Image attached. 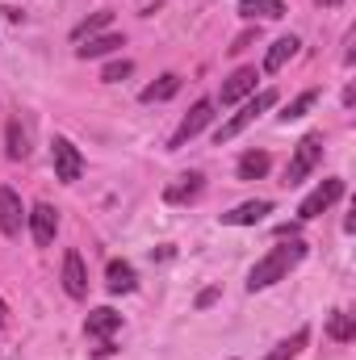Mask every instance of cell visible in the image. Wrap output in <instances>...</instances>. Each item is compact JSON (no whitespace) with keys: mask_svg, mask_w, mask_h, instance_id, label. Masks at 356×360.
I'll return each instance as SVG.
<instances>
[{"mask_svg":"<svg viewBox=\"0 0 356 360\" xmlns=\"http://www.w3.org/2000/svg\"><path fill=\"white\" fill-rule=\"evenodd\" d=\"M177 92H180V76L177 72H164L155 84H147V89L139 92V101H143V105H155V101H172Z\"/></svg>","mask_w":356,"mask_h":360,"instance_id":"9a60e30c","label":"cell"},{"mask_svg":"<svg viewBox=\"0 0 356 360\" xmlns=\"http://www.w3.org/2000/svg\"><path fill=\"white\" fill-rule=\"evenodd\" d=\"M4 155H8V160H25V155H30V139H25V130H21L17 117L4 126Z\"/></svg>","mask_w":356,"mask_h":360,"instance_id":"ffe728a7","label":"cell"},{"mask_svg":"<svg viewBox=\"0 0 356 360\" xmlns=\"http://www.w3.org/2000/svg\"><path fill=\"white\" fill-rule=\"evenodd\" d=\"M306 344H310V327H298V331H293L289 340H281V344H276L265 360H293L302 348H306Z\"/></svg>","mask_w":356,"mask_h":360,"instance_id":"44dd1931","label":"cell"},{"mask_svg":"<svg viewBox=\"0 0 356 360\" xmlns=\"http://www.w3.org/2000/svg\"><path fill=\"white\" fill-rule=\"evenodd\" d=\"M109 21H113L109 13H92L89 21H80V25L72 30V38H76V42H84V38H92V34H101V30H109Z\"/></svg>","mask_w":356,"mask_h":360,"instance_id":"cb8c5ba5","label":"cell"},{"mask_svg":"<svg viewBox=\"0 0 356 360\" xmlns=\"http://www.w3.org/2000/svg\"><path fill=\"white\" fill-rule=\"evenodd\" d=\"M302 260H306V243H302V239H289V243L272 248L265 260H256V269L248 272V289L256 293V289H268V285L285 281V276H289V269H298Z\"/></svg>","mask_w":356,"mask_h":360,"instance_id":"6da1fadb","label":"cell"},{"mask_svg":"<svg viewBox=\"0 0 356 360\" xmlns=\"http://www.w3.org/2000/svg\"><path fill=\"white\" fill-rule=\"evenodd\" d=\"M21 222H25V210H21V197L13 188H0V231L8 239L21 235Z\"/></svg>","mask_w":356,"mask_h":360,"instance_id":"9c48e42d","label":"cell"},{"mask_svg":"<svg viewBox=\"0 0 356 360\" xmlns=\"http://www.w3.org/2000/svg\"><path fill=\"white\" fill-rule=\"evenodd\" d=\"M214 302H218V289H201L197 293V310H210Z\"/></svg>","mask_w":356,"mask_h":360,"instance_id":"4316f807","label":"cell"},{"mask_svg":"<svg viewBox=\"0 0 356 360\" xmlns=\"http://www.w3.org/2000/svg\"><path fill=\"white\" fill-rule=\"evenodd\" d=\"M122 327V314L117 310H109V306H101V310H92L89 319H84V331H89L92 340H101V344H109V335Z\"/></svg>","mask_w":356,"mask_h":360,"instance_id":"8fae6325","label":"cell"},{"mask_svg":"<svg viewBox=\"0 0 356 360\" xmlns=\"http://www.w3.org/2000/svg\"><path fill=\"white\" fill-rule=\"evenodd\" d=\"M319 4H323V8H340L344 0H319Z\"/></svg>","mask_w":356,"mask_h":360,"instance_id":"f1b7e54d","label":"cell"},{"mask_svg":"<svg viewBox=\"0 0 356 360\" xmlns=\"http://www.w3.org/2000/svg\"><path fill=\"white\" fill-rule=\"evenodd\" d=\"M314 101H319V89L298 92V96H293V101L285 105V113H276V117H281V122H298V117H306V109H310Z\"/></svg>","mask_w":356,"mask_h":360,"instance_id":"7402d4cb","label":"cell"},{"mask_svg":"<svg viewBox=\"0 0 356 360\" xmlns=\"http://www.w3.org/2000/svg\"><path fill=\"white\" fill-rule=\"evenodd\" d=\"M265 214H272V201H243L231 214H222V226H256Z\"/></svg>","mask_w":356,"mask_h":360,"instance_id":"4fadbf2b","label":"cell"},{"mask_svg":"<svg viewBox=\"0 0 356 360\" xmlns=\"http://www.w3.org/2000/svg\"><path fill=\"white\" fill-rule=\"evenodd\" d=\"M340 197H344V180H340V176L323 180V184H319V188H314L302 205H298V218H302V222H310V218H319L323 210H331Z\"/></svg>","mask_w":356,"mask_h":360,"instance_id":"5b68a950","label":"cell"},{"mask_svg":"<svg viewBox=\"0 0 356 360\" xmlns=\"http://www.w3.org/2000/svg\"><path fill=\"white\" fill-rule=\"evenodd\" d=\"M327 335L336 340V344H348L356 335V323H352V314H344V310H336L331 319H327Z\"/></svg>","mask_w":356,"mask_h":360,"instance_id":"603a6c76","label":"cell"},{"mask_svg":"<svg viewBox=\"0 0 356 360\" xmlns=\"http://www.w3.org/2000/svg\"><path fill=\"white\" fill-rule=\"evenodd\" d=\"M298 46H302V42H298L293 34H289V38H276V42H272V51L265 55V72H268V76H272V72H281V68L298 55Z\"/></svg>","mask_w":356,"mask_h":360,"instance_id":"2e32d148","label":"cell"},{"mask_svg":"<svg viewBox=\"0 0 356 360\" xmlns=\"http://www.w3.org/2000/svg\"><path fill=\"white\" fill-rule=\"evenodd\" d=\"M117 46H122V34H92V38H84V46H76V55L80 59H101Z\"/></svg>","mask_w":356,"mask_h":360,"instance_id":"e0dca14e","label":"cell"},{"mask_svg":"<svg viewBox=\"0 0 356 360\" xmlns=\"http://www.w3.org/2000/svg\"><path fill=\"white\" fill-rule=\"evenodd\" d=\"M210 117H214V101H197V105H193V109L184 113V122L177 126V134L168 139V147L177 151V147H184L189 139H197V134H201V130L210 126Z\"/></svg>","mask_w":356,"mask_h":360,"instance_id":"8992f818","label":"cell"},{"mask_svg":"<svg viewBox=\"0 0 356 360\" xmlns=\"http://www.w3.org/2000/svg\"><path fill=\"white\" fill-rule=\"evenodd\" d=\"M319 160H323V134H306V139L293 147V160H289V168H285V184H289V188L302 184V180L319 168Z\"/></svg>","mask_w":356,"mask_h":360,"instance_id":"3957f363","label":"cell"},{"mask_svg":"<svg viewBox=\"0 0 356 360\" xmlns=\"http://www.w3.org/2000/svg\"><path fill=\"white\" fill-rule=\"evenodd\" d=\"M105 285H109V293H134L139 276H134V269H130L126 260H109V269H105Z\"/></svg>","mask_w":356,"mask_h":360,"instance_id":"5bb4252c","label":"cell"},{"mask_svg":"<svg viewBox=\"0 0 356 360\" xmlns=\"http://www.w3.org/2000/svg\"><path fill=\"white\" fill-rule=\"evenodd\" d=\"M25 222H30V235H34L38 248H51V243H55V231H59V214H55V205L38 201V205L25 214Z\"/></svg>","mask_w":356,"mask_h":360,"instance_id":"52a82bcc","label":"cell"},{"mask_svg":"<svg viewBox=\"0 0 356 360\" xmlns=\"http://www.w3.org/2000/svg\"><path fill=\"white\" fill-rule=\"evenodd\" d=\"M51 164H55V176L63 180V184H76V180L84 176V155H80V147L72 143V139H55L51 143Z\"/></svg>","mask_w":356,"mask_h":360,"instance_id":"277c9868","label":"cell"},{"mask_svg":"<svg viewBox=\"0 0 356 360\" xmlns=\"http://www.w3.org/2000/svg\"><path fill=\"white\" fill-rule=\"evenodd\" d=\"M256 34H260V30H248V34H239V38H235V42H231L227 51H231V55H239V51H248V46L256 42Z\"/></svg>","mask_w":356,"mask_h":360,"instance_id":"484cf974","label":"cell"},{"mask_svg":"<svg viewBox=\"0 0 356 360\" xmlns=\"http://www.w3.org/2000/svg\"><path fill=\"white\" fill-rule=\"evenodd\" d=\"M4 323H8V306L0 302V327H4Z\"/></svg>","mask_w":356,"mask_h":360,"instance_id":"83f0119b","label":"cell"},{"mask_svg":"<svg viewBox=\"0 0 356 360\" xmlns=\"http://www.w3.org/2000/svg\"><path fill=\"white\" fill-rule=\"evenodd\" d=\"M256 68H239L235 76H227V84H222V92H218V101L222 105H235V101H243L248 92H256Z\"/></svg>","mask_w":356,"mask_h":360,"instance_id":"30bf717a","label":"cell"},{"mask_svg":"<svg viewBox=\"0 0 356 360\" xmlns=\"http://www.w3.org/2000/svg\"><path fill=\"white\" fill-rule=\"evenodd\" d=\"M201 188H205V176H201V172H189V176H180L177 184H168V188H164V201H168V205L197 201V197H201Z\"/></svg>","mask_w":356,"mask_h":360,"instance_id":"7c38bea8","label":"cell"},{"mask_svg":"<svg viewBox=\"0 0 356 360\" xmlns=\"http://www.w3.org/2000/svg\"><path fill=\"white\" fill-rule=\"evenodd\" d=\"M268 168H272L268 151H243L235 172H239V180H260V176H268Z\"/></svg>","mask_w":356,"mask_h":360,"instance_id":"ac0fdd59","label":"cell"},{"mask_svg":"<svg viewBox=\"0 0 356 360\" xmlns=\"http://www.w3.org/2000/svg\"><path fill=\"white\" fill-rule=\"evenodd\" d=\"M239 17H248V21H256V17L276 21V17H285V4L281 0H239Z\"/></svg>","mask_w":356,"mask_h":360,"instance_id":"d6986e66","label":"cell"},{"mask_svg":"<svg viewBox=\"0 0 356 360\" xmlns=\"http://www.w3.org/2000/svg\"><path fill=\"white\" fill-rule=\"evenodd\" d=\"M272 105H276V89L256 92V96H252V101H248V105H243V109H239L235 117H231V122H222V126L214 130V143H218V147H222V143H231L235 134H243V130H248V126H252V122H256L260 113H268Z\"/></svg>","mask_w":356,"mask_h":360,"instance_id":"7a4b0ae2","label":"cell"},{"mask_svg":"<svg viewBox=\"0 0 356 360\" xmlns=\"http://www.w3.org/2000/svg\"><path fill=\"white\" fill-rule=\"evenodd\" d=\"M130 72H134V63H130V59H113V63H105V68H101V80H105V84H122Z\"/></svg>","mask_w":356,"mask_h":360,"instance_id":"d4e9b609","label":"cell"},{"mask_svg":"<svg viewBox=\"0 0 356 360\" xmlns=\"http://www.w3.org/2000/svg\"><path fill=\"white\" fill-rule=\"evenodd\" d=\"M63 289H68V297H89V272H84V260H80V252H68L63 256Z\"/></svg>","mask_w":356,"mask_h":360,"instance_id":"ba28073f","label":"cell"}]
</instances>
